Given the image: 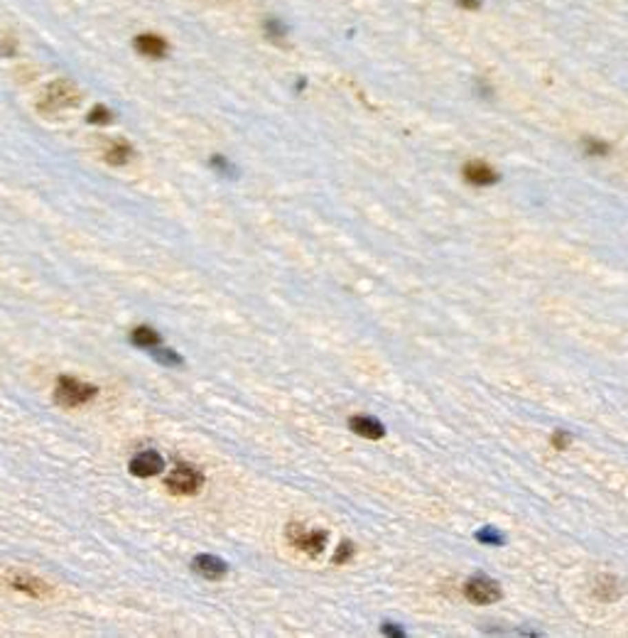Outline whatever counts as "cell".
<instances>
[{
    "label": "cell",
    "mask_w": 628,
    "mask_h": 638,
    "mask_svg": "<svg viewBox=\"0 0 628 638\" xmlns=\"http://www.w3.org/2000/svg\"><path fill=\"white\" fill-rule=\"evenodd\" d=\"M78 101H81V94H78L76 86L72 81H67V79H59V81H52L45 89L39 108L45 113H56L64 111V108H74Z\"/></svg>",
    "instance_id": "6da1fadb"
},
{
    "label": "cell",
    "mask_w": 628,
    "mask_h": 638,
    "mask_svg": "<svg viewBox=\"0 0 628 638\" xmlns=\"http://www.w3.org/2000/svg\"><path fill=\"white\" fill-rule=\"evenodd\" d=\"M98 395V388L89 386L84 381H76V378H69V375H62L56 381V391L54 398L56 403H62L64 408H78V405H86L89 400Z\"/></svg>",
    "instance_id": "7a4b0ae2"
},
{
    "label": "cell",
    "mask_w": 628,
    "mask_h": 638,
    "mask_svg": "<svg viewBox=\"0 0 628 638\" xmlns=\"http://www.w3.org/2000/svg\"><path fill=\"white\" fill-rule=\"evenodd\" d=\"M204 484V476L199 474L196 469H191V466L187 464H177L172 469V474L165 479V486L169 488L172 493H185V496H189V493H196L199 488H202Z\"/></svg>",
    "instance_id": "3957f363"
},
{
    "label": "cell",
    "mask_w": 628,
    "mask_h": 638,
    "mask_svg": "<svg viewBox=\"0 0 628 638\" xmlns=\"http://www.w3.org/2000/svg\"><path fill=\"white\" fill-rule=\"evenodd\" d=\"M464 594H466V599L474 601V604H491V601L501 599V587L491 579V577L477 575L466 582Z\"/></svg>",
    "instance_id": "277c9868"
},
{
    "label": "cell",
    "mask_w": 628,
    "mask_h": 638,
    "mask_svg": "<svg viewBox=\"0 0 628 638\" xmlns=\"http://www.w3.org/2000/svg\"><path fill=\"white\" fill-rule=\"evenodd\" d=\"M287 540H290L295 548L307 550V553H312V555H320L322 548L326 545V533L304 531L302 526H290L287 528Z\"/></svg>",
    "instance_id": "5b68a950"
},
{
    "label": "cell",
    "mask_w": 628,
    "mask_h": 638,
    "mask_svg": "<svg viewBox=\"0 0 628 638\" xmlns=\"http://www.w3.org/2000/svg\"><path fill=\"white\" fill-rule=\"evenodd\" d=\"M163 469H165V460L157 452H152V449H145V452L135 454L133 460H130V474L143 476V479L160 474Z\"/></svg>",
    "instance_id": "8992f818"
},
{
    "label": "cell",
    "mask_w": 628,
    "mask_h": 638,
    "mask_svg": "<svg viewBox=\"0 0 628 638\" xmlns=\"http://www.w3.org/2000/svg\"><path fill=\"white\" fill-rule=\"evenodd\" d=\"M464 179L466 182H471V185H477V187H488V185H496V182H499V174L488 167L486 163L474 160V163L464 165Z\"/></svg>",
    "instance_id": "52a82bcc"
},
{
    "label": "cell",
    "mask_w": 628,
    "mask_h": 638,
    "mask_svg": "<svg viewBox=\"0 0 628 638\" xmlns=\"http://www.w3.org/2000/svg\"><path fill=\"white\" fill-rule=\"evenodd\" d=\"M191 567H194V572L207 577V579H221V577L229 572L226 562L219 560V557H213V555H199V557H194Z\"/></svg>",
    "instance_id": "ba28073f"
},
{
    "label": "cell",
    "mask_w": 628,
    "mask_h": 638,
    "mask_svg": "<svg viewBox=\"0 0 628 638\" xmlns=\"http://www.w3.org/2000/svg\"><path fill=\"white\" fill-rule=\"evenodd\" d=\"M135 50L150 59H163V56H167V42L157 34H140V37H135Z\"/></svg>",
    "instance_id": "9c48e42d"
},
{
    "label": "cell",
    "mask_w": 628,
    "mask_h": 638,
    "mask_svg": "<svg viewBox=\"0 0 628 638\" xmlns=\"http://www.w3.org/2000/svg\"><path fill=\"white\" fill-rule=\"evenodd\" d=\"M351 430L356 432V435L361 437H368V440H381L383 435H386V430H383V425L378 420H373V418H364V415H356V418H351Z\"/></svg>",
    "instance_id": "30bf717a"
},
{
    "label": "cell",
    "mask_w": 628,
    "mask_h": 638,
    "mask_svg": "<svg viewBox=\"0 0 628 638\" xmlns=\"http://www.w3.org/2000/svg\"><path fill=\"white\" fill-rule=\"evenodd\" d=\"M10 584L15 589H20V592L32 594V597H42V594H50L52 592V589L47 587L45 582H39V579H34V577H28V575H10Z\"/></svg>",
    "instance_id": "8fae6325"
},
{
    "label": "cell",
    "mask_w": 628,
    "mask_h": 638,
    "mask_svg": "<svg viewBox=\"0 0 628 638\" xmlns=\"http://www.w3.org/2000/svg\"><path fill=\"white\" fill-rule=\"evenodd\" d=\"M106 163L111 165H125L133 157V147L128 145L125 141H113L111 145L106 147Z\"/></svg>",
    "instance_id": "7c38bea8"
},
{
    "label": "cell",
    "mask_w": 628,
    "mask_h": 638,
    "mask_svg": "<svg viewBox=\"0 0 628 638\" xmlns=\"http://www.w3.org/2000/svg\"><path fill=\"white\" fill-rule=\"evenodd\" d=\"M594 594L599 597V599H604V601L618 599V597H621V587H618V579H614V577H599V582H596Z\"/></svg>",
    "instance_id": "4fadbf2b"
},
{
    "label": "cell",
    "mask_w": 628,
    "mask_h": 638,
    "mask_svg": "<svg viewBox=\"0 0 628 638\" xmlns=\"http://www.w3.org/2000/svg\"><path fill=\"white\" fill-rule=\"evenodd\" d=\"M130 339H133V344H138V347H145V349L160 347V334H157L155 329H150V327H138V329H133Z\"/></svg>",
    "instance_id": "5bb4252c"
},
{
    "label": "cell",
    "mask_w": 628,
    "mask_h": 638,
    "mask_svg": "<svg viewBox=\"0 0 628 638\" xmlns=\"http://www.w3.org/2000/svg\"><path fill=\"white\" fill-rule=\"evenodd\" d=\"M285 34H287V30L280 20H265V37L273 39L275 45H282Z\"/></svg>",
    "instance_id": "9a60e30c"
},
{
    "label": "cell",
    "mask_w": 628,
    "mask_h": 638,
    "mask_svg": "<svg viewBox=\"0 0 628 638\" xmlns=\"http://www.w3.org/2000/svg\"><path fill=\"white\" fill-rule=\"evenodd\" d=\"M89 123H94V125H106V123H111L113 121V113L108 111L106 106H94L89 111V118H86Z\"/></svg>",
    "instance_id": "2e32d148"
},
{
    "label": "cell",
    "mask_w": 628,
    "mask_h": 638,
    "mask_svg": "<svg viewBox=\"0 0 628 638\" xmlns=\"http://www.w3.org/2000/svg\"><path fill=\"white\" fill-rule=\"evenodd\" d=\"M152 356L160 361V364H167V366H182V358L177 356L174 351H169V349H157L152 351Z\"/></svg>",
    "instance_id": "e0dca14e"
},
{
    "label": "cell",
    "mask_w": 628,
    "mask_h": 638,
    "mask_svg": "<svg viewBox=\"0 0 628 638\" xmlns=\"http://www.w3.org/2000/svg\"><path fill=\"white\" fill-rule=\"evenodd\" d=\"M584 150H587V155H606V152H609V145L601 141H594V138H587V141H584Z\"/></svg>",
    "instance_id": "ac0fdd59"
},
{
    "label": "cell",
    "mask_w": 628,
    "mask_h": 638,
    "mask_svg": "<svg viewBox=\"0 0 628 638\" xmlns=\"http://www.w3.org/2000/svg\"><path fill=\"white\" fill-rule=\"evenodd\" d=\"M477 537L481 540V543H491V545H501V543H503V535H499V533L491 531V528H483L481 533H477Z\"/></svg>",
    "instance_id": "d6986e66"
},
{
    "label": "cell",
    "mask_w": 628,
    "mask_h": 638,
    "mask_svg": "<svg viewBox=\"0 0 628 638\" xmlns=\"http://www.w3.org/2000/svg\"><path fill=\"white\" fill-rule=\"evenodd\" d=\"M552 444L560 447V449H565L567 444H569V435H565V432H555V435H552Z\"/></svg>",
    "instance_id": "ffe728a7"
},
{
    "label": "cell",
    "mask_w": 628,
    "mask_h": 638,
    "mask_svg": "<svg viewBox=\"0 0 628 638\" xmlns=\"http://www.w3.org/2000/svg\"><path fill=\"white\" fill-rule=\"evenodd\" d=\"M0 54H8V56L15 54V42H12V39H3V42H0Z\"/></svg>",
    "instance_id": "44dd1931"
},
{
    "label": "cell",
    "mask_w": 628,
    "mask_h": 638,
    "mask_svg": "<svg viewBox=\"0 0 628 638\" xmlns=\"http://www.w3.org/2000/svg\"><path fill=\"white\" fill-rule=\"evenodd\" d=\"M459 8H466V10H479L481 8V0H454Z\"/></svg>",
    "instance_id": "7402d4cb"
},
{
    "label": "cell",
    "mask_w": 628,
    "mask_h": 638,
    "mask_svg": "<svg viewBox=\"0 0 628 638\" xmlns=\"http://www.w3.org/2000/svg\"><path fill=\"white\" fill-rule=\"evenodd\" d=\"M348 555H351V545H342V550H339L337 555H334V562H342V560H348Z\"/></svg>",
    "instance_id": "603a6c76"
},
{
    "label": "cell",
    "mask_w": 628,
    "mask_h": 638,
    "mask_svg": "<svg viewBox=\"0 0 628 638\" xmlns=\"http://www.w3.org/2000/svg\"><path fill=\"white\" fill-rule=\"evenodd\" d=\"M211 165H213V167H219L221 172H233V169L229 167V163H226L224 157H213V160H211Z\"/></svg>",
    "instance_id": "cb8c5ba5"
},
{
    "label": "cell",
    "mask_w": 628,
    "mask_h": 638,
    "mask_svg": "<svg viewBox=\"0 0 628 638\" xmlns=\"http://www.w3.org/2000/svg\"><path fill=\"white\" fill-rule=\"evenodd\" d=\"M383 633H390V636H403V631H400V628H395V624H386V626H383Z\"/></svg>",
    "instance_id": "d4e9b609"
}]
</instances>
